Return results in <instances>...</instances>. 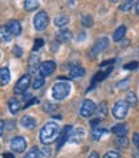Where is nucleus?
Instances as JSON below:
<instances>
[{
  "label": "nucleus",
  "mask_w": 139,
  "mask_h": 158,
  "mask_svg": "<svg viewBox=\"0 0 139 158\" xmlns=\"http://www.w3.org/2000/svg\"><path fill=\"white\" fill-rule=\"evenodd\" d=\"M61 135V127L56 122H48L40 130V141L43 144H52Z\"/></svg>",
  "instance_id": "1"
},
{
  "label": "nucleus",
  "mask_w": 139,
  "mask_h": 158,
  "mask_svg": "<svg viewBox=\"0 0 139 158\" xmlns=\"http://www.w3.org/2000/svg\"><path fill=\"white\" fill-rule=\"evenodd\" d=\"M70 91H71V86H70L68 82H66V81L57 82V84H54L53 89H52V95L56 100H62L68 95Z\"/></svg>",
  "instance_id": "2"
},
{
  "label": "nucleus",
  "mask_w": 139,
  "mask_h": 158,
  "mask_svg": "<svg viewBox=\"0 0 139 158\" xmlns=\"http://www.w3.org/2000/svg\"><path fill=\"white\" fill-rule=\"evenodd\" d=\"M128 110H129L128 102L126 100H117L112 108V114L117 118V120H122V118H125V116L128 114Z\"/></svg>",
  "instance_id": "3"
},
{
  "label": "nucleus",
  "mask_w": 139,
  "mask_h": 158,
  "mask_svg": "<svg viewBox=\"0 0 139 158\" xmlns=\"http://www.w3.org/2000/svg\"><path fill=\"white\" fill-rule=\"evenodd\" d=\"M49 23V17H48V13L44 12V10H40L35 17H34V26L37 31H43L46 28Z\"/></svg>",
  "instance_id": "4"
},
{
  "label": "nucleus",
  "mask_w": 139,
  "mask_h": 158,
  "mask_svg": "<svg viewBox=\"0 0 139 158\" xmlns=\"http://www.w3.org/2000/svg\"><path fill=\"white\" fill-rule=\"evenodd\" d=\"M108 46V39L107 37H100L94 43V45L91 46V50H90V57L94 58L95 55L100 54Z\"/></svg>",
  "instance_id": "5"
},
{
  "label": "nucleus",
  "mask_w": 139,
  "mask_h": 158,
  "mask_svg": "<svg viewBox=\"0 0 139 158\" xmlns=\"http://www.w3.org/2000/svg\"><path fill=\"white\" fill-rule=\"evenodd\" d=\"M30 84H31V76L30 75H23L14 86V93L15 94H23L28 89Z\"/></svg>",
  "instance_id": "6"
},
{
  "label": "nucleus",
  "mask_w": 139,
  "mask_h": 158,
  "mask_svg": "<svg viewBox=\"0 0 139 158\" xmlns=\"http://www.w3.org/2000/svg\"><path fill=\"white\" fill-rule=\"evenodd\" d=\"M72 126L71 125H66L63 129H62L61 131V135L58 138V143H57V149L62 148V145H63L66 141H68V139L72 136Z\"/></svg>",
  "instance_id": "7"
},
{
  "label": "nucleus",
  "mask_w": 139,
  "mask_h": 158,
  "mask_svg": "<svg viewBox=\"0 0 139 158\" xmlns=\"http://www.w3.org/2000/svg\"><path fill=\"white\" fill-rule=\"evenodd\" d=\"M26 145H27L26 140H25V138H22V136H15L11 141V149L13 152H17V153L25 152Z\"/></svg>",
  "instance_id": "8"
},
{
  "label": "nucleus",
  "mask_w": 139,
  "mask_h": 158,
  "mask_svg": "<svg viewBox=\"0 0 139 158\" xmlns=\"http://www.w3.org/2000/svg\"><path fill=\"white\" fill-rule=\"evenodd\" d=\"M95 109H97V107L94 104V102L90 100V99H86L82 103L81 108H80V114L82 117H89V116H91L93 113L95 112Z\"/></svg>",
  "instance_id": "9"
},
{
  "label": "nucleus",
  "mask_w": 139,
  "mask_h": 158,
  "mask_svg": "<svg viewBox=\"0 0 139 158\" xmlns=\"http://www.w3.org/2000/svg\"><path fill=\"white\" fill-rule=\"evenodd\" d=\"M56 67H57V64L53 60L43 62L41 64H40V68H39V73H40V76H43V77L49 76V75H52L54 72Z\"/></svg>",
  "instance_id": "10"
},
{
  "label": "nucleus",
  "mask_w": 139,
  "mask_h": 158,
  "mask_svg": "<svg viewBox=\"0 0 139 158\" xmlns=\"http://www.w3.org/2000/svg\"><path fill=\"white\" fill-rule=\"evenodd\" d=\"M5 27L8 28V31L12 34V36H18L21 32H22V25L19 21H15V19H12V21H8Z\"/></svg>",
  "instance_id": "11"
},
{
  "label": "nucleus",
  "mask_w": 139,
  "mask_h": 158,
  "mask_svg": "<svg viewBox=\"0 0 139 158\" xmlns=\"http://www.w3.org/2000/svg\"><path fill=\"white\" fill-rule=\"evenodd\" d=\"M56 37H57V41H61V43H67L72 39V32L67 28H61L57 31L56 34Z\"/></svg>",
  "instance_id": "12"
},
{
  "label": "nucleus",
  "mask_w": 139,
  "mask_h": 158,
  "mask_svg": "<svg viewBox=\"0 0 139 158\" xmlns=\"http://www.w3.org/2000/svg\"><path fill=\"white\" fill-rule=\"evenodd\" d=\"M21 125L23 126L25 129H27V130H31V129H34L35 126H36V120L32 117V116H23L22 118H21Z\"/></svg>",
  "instance_id": "13"
},
{
  "label": "nucleus",
  "mask_w": 139,
  "mask_h": 158,
  "mask_svg": "<svg viewBox=\"0 0 139 158\" xmlns=\"http://www.w3.org/2000/svg\"><path fill=\"white\" fill-rule=\"evenodd\" d=\"M39 55L32 54L28 59V69H30V73H34L37 71V68H40V64H39Z\"/></svg>",
  "instance_id": "14"
},
{
  "label": "nucleus",
  "mask_w": 139,
  "mask_h": 158,
  "mask_svg": "<svg viewBox=\"0 0 139 158\" xmlns=\"http://www.w3.org/2000/svg\"><path fill=\"white\" fill-rule=\"evenodd\" d=\"M128 125L125 123H119V125H115L111 129V131L115 134V135H117V136H125L126 135V132H128Z\"/></svg>",
  "instance_id": "15"
},
{
  "label": "nucleus",
  "mask_w": 139,
  "mask_h": 158,
  "mask_svg": "<svg viewBox=\"0 0 139 158\" xmlns=\"http://www.w3.org/2000/svg\"><path fill=\"white\" fill-rule=\"evenodd\" d=\"M0 80H2V86H5L11 82V72L8 67H3L0 69Z\"/></svg>",
  "instance_id": "16"
},
{
  "label": "nucleus",
  "mask_w": 139,
  "mask_h": 158,
  "mask_svg": "<svg viewBox=\"0 0 139 158\" xmlns=\"http://www.w3.org/2000/svg\"><path fill=\"white\" fill-rule=\"evenodd\" d=\"M8 107H9V110L15 114L17 112H19V109H21V102L18 99H15V98H11L9 100H8Z\"/></svg>",
  "instance_id": "17"
},
{
  "label": "nucleus",
  "mask_w": 139,
  "mask_h": 158,
  "mask_svg": "<svg viewBox=\"0 0 139 158\" xmlns=\"http://www.w3.org/2000/svg\"><path fill=\"white\" fill-rule=\"evenodd\" d=\"M70 73L71 77H82L85 75V69L79 64H72L70 67Z\"/></svg>",
  "instance_id": "18"
},
{
  "label": "nucleus",
  "mask_w": 139,
  "mask_h": 158,
  "mask_svg": "<svg viewBox=\"0 0 139 158\" xmlns=\"http://www.w3.org/2000/svg\"><path fill=\"white\" fill-rule=\"evenodd\" d=\"M85 136V130L82 127L80 129H76L74 132H72V136H71V140L74 141V143H80V141L84 139Z\"/></svg>",
  "instance_id": "19"
},
{
  "label": "nucleus",
  "mask_w": 139,
  "mask_h": 158,
  "mask_svg": "<svg viewBox=\"0 0 139 158\" xmlns=\"http://www.w3.org/2000/svg\"><path fill=\"white\" fill-rule=\"evenodd\" d=\"M125 34H126V27H125V26H120V27L113 32V41H116V43L120 41L121 39L125 36Z\"/></svg>",
  "instance_id": "20"
},
{
  "label": "nucleus",
  "mask_w": 139,
  "mask_h": 158,
  "mask_svg": "<svg viewBox=\"0 0 139 158\" xmlns=\"http://www.w3.org/2000/svg\"><path fill=\"white\" fill-rule=\"evenodd\" d=\"M108 131L106 129H100V127H94V130L91 131V136L94 140H99L103 135H106Z\"/></svg>",
  "instance_id": "21"
},
{
  "label": "nucleus",
  "mask_w": 139,
  "mask_h": 158,
  "mask_svg": "<svg viewBox=\"0 0 139 158\" xmlns=\"http://www.w3.org/2000/svg\"><path fill=\"white\" fill-rule=\"evenodd\" d=\"M37 8H39V2H36V0H27V2H25V9L27 12H32L37 9Z\"/></svg>",
  "instance_id": "22"
},
{
  "label": "nucleus",
  "mask_w": 139,
  "mask_h": 158,
  "mask_svg": "<svg viewBox=\"0 0 139 158\" xmlns=\"http://www.w3.org/2000/svg\"><path fill=\"white\" fill-rule=\"evenodd\" d=\"M68 21H70V18L67 15H58V17L54 19V23H56V26H58V27H63L68 23Z\"/></svg>",
  "instance_id": "23"
},
{
  "label": "nucleus",
  "mask_w": 139,
  "mask_h": 158,
  "mask_svg": "<svg viewBox=\"0 0 139 158\" xmlns=\"http://www.w3.org/2000/svg\"><path fill=\"white\" fill-rule=\"evenodd\" d=\"M0 31H2V39H3V41L4 43H9L12 40V34L8 31V28L5 26H3Z\"/></svg>",
  "instance_id": "24"
},
{
  "label": "nucleus",
  "mask_w": 139,
  "mask_h": 158,
  "mask_svg": "<svg viewBox=\"0 0 139 158\" xmlns=\"http://www.w3.org/2000/svg\"><path fill=\"white\" fill-rule=\"evenodd\" d=\"M116 145L119 148H126L129 145V140L126 136H117L116 139Z\"/></svg>",
  "instance_id": "25"
},
{
  "label": "nucleus",
  "mask_w": 139,
  "mask_h": 158,
  "mask_svg": "<svg viewBox=\"0 0 139 158\" xmlns=\"http://www.w3.org/2000/svg\"><path fill=\"white\" fill-rule=\"evenodd\" d=\"M39 152H40V149L37 147H32L23 158H39Z\"/></svg>",
  "instance_id": "26"
},
{
  "label": "nucleus",
  "mask_w": 139,
  "mask_h": 158,
  "mask_svg": "<svg viewBox=\"0 0 139 158\" xmlns=\"http://www.w3.org/2000/svg\"><path fill=\"white\" fill-rule=\"evenodd\" d=\"M107 104L106 103H100L99 106H98V108H97V113H98V116H99V118L100 117H106L107 116Z\"/></svg>",
  "instance_id": "27"
},
{
  "label": "nucleus",
  "mask_w": 139,
  "mask_h": 158,
  "mask_svg": "<svg viewBox=\"0 0 139 158\" xmlns=\"http://www.w3.org/2000/svg\"><path fill=\"white\" fill-rule=\"evenodd\" d=\"M125 100L128 102L129 106H135L137 104V97H135V94L131 93V91H128L126 93V99Z\"/></svg>",
  "instance_id": "28"
},
{
  "label": "nucleus",
  "mask_w": 139,
  "mask_h": 158,
  "mask_svg": "<svg viewBox=\"0 0 139 158\" xmlns=\"http://www.w3.org/2000/svg\"><path fill=\"white\" fill-rule=\"evenodd\" d=\"M50 154H52V151L49 147H44L40 149L39 152V158H50Z\"/></svg>",
  "instance_id": "29"
},
{
  "label": "nucleus",
  "mask_w": 139,
  "mask_h": 158,
  "mask_svg": "<svg viewBox=\"0 0 139 158\" xmlns=\"http://www.w3.org/2000/svg\"><path fill=\"white\" fill-rule=\"evenodd\" d=\"M134 5V2H131V0H128V2H124L120 4V10L122 12H129L131 8Z\"/></svg>",
  "instance_id": "30"
},
{
  "label": "nucleus",
  "mask_w": 139,
  "mask_h": 158,
  "mask_svg": "<svg viewBox=\"0 0 139 158\" xmlns=\"http://www.w3.org/2000/svg\"><path fill=\"white\" fill-rule=\"evenodd\" d=\"M81 23H82L84 27H91V26H93V18H91V15H89V14L82 15Z\"/></svg>",
  "instance_id": "31"
},
{
  "label": "nucleus",
  "mask_w": 139,
  "mask_h": 158,
  "mask_svg": "<svg viewBox=\"0 0 139 158\" xmlns=\"http://www.w3.org/2000/svg\"><path fill=\"white\" fill-rule=\"evenodd\" d=\"M43 85H44V78H43V77H37L36 80L32 82V88H34L35 90H37V89H40Z\"/></svg>",
  "instance_id": "32"
},
{
  "label": "nucleus",
  "mask_w": 139,
  "mask_h": 158,
  "mask_svg": "<svg viewBox=\"0 0 139 158\" xmlns=\"http://www.w3.org/2000/svg\"><path fill=\"white\" fill-rule=\"evenodd\" d=\"M139 67V63L138 62H130V63H126L125 66H124V69H128V71H134Z\"/></svg>",
  "instance_id": "33"
},
{
  "label": "nucleus",
  "mask_w": 139,
  "mask_h": 158,
  "mask_svg": "<svg viewBox=\"0 0 139 158\" xmlns=\"http://www.w3.org/2000/svg\"><path fill=\"white\" fill-rule=\"evenodd\" d=\"M43 45H44V40L43 39H36L35 40V43H34V52H36V50H39L40 48H43Z\"/></svg>",
  "instance_id": "34"
},
{
  "label": "nucleus",
  "mask_w": 139,
  "mask_h": 158,
  "mask_svg": "<svg viewBox=\"0 0 139 158\" xmlns=\"http://www.w3.org/2000/svg\"><path fill=\"white\" fill-rule=\"evenodd\" d=\"M103 158H121V156L117 153V152H113V151H110V152H107Z\"/></svg>",
  "instance_id": "35"
},
{
  "label": "nucleus",
  "mask_w": 139,
  "mask_h": 158,
  "mask_svg": "<svg viewBox=\"0 0 139 158\" xmlns=\"http://www.w3.org/2000/svg\"><path fill=\"white\" fill-rule=\"evenodd\" d=\"M39 103H40V100H39L37 98H32V99H30V100L27 102V103L25 104V107H23V108H25V109H27L28 107H31L32 104H39Z\"/></svg>",
  "instance_id": "36"
},
{
  "label": "nucleus",
  "mask_w": 139,
  "mask_h": 158,
  "mask_svg": "<svg viewBox=\"0 0 139 158\" xmlns=\"http://www.w3.org/2000/svg\"><path fill=\"white\" fill-rule=\"evenodd\" d=\"M13 54L15 55V57H22V54H23V52H22V49L19 48V46L18 45H15L14 46V48H13Z\"/></svg>",
  "instance_id": "37"
},
{
  "label": "nucleus",
  "mask_w": 139,
  "mask_h": 158,
  "mask_svg": "<svg viewBox=\"0 0 139 158\" xmlns=\"http://www.w3.org/2000/svg\"><path fill=\"white\" fill-rule=\"evenodd\" d=\"M44 109H45V112H53V110H56L57 109V106H52L49 103H46L44 106Z\"/></svg>",
  "instance_id": "38"
},
{
  "label": "nucleus",
  "mask_w": 139,
  "mask_h": 158,
  "mask_svg": "<svg viewBox=\"0 0 139 158\" xmlns=\"http://www.w3.org/2000/svg\"><path fill=\"white\" fill-rule=\"evenodd\" d=\"M128 82H129V78H125V80H124L122 82H119L117 86H119V88H125V86L128 85Z\"/></svg>",
  "instance_id": "39"
},
{
  "label": "nucleus",
  "mask_w": 139,
  "mask_h": 158,
  "mask_svg": "<svg viewBox=\"0 0 139 158\" xmlns=\"http://www.w3.org/2000/svg\"><path fill=\"white\" fill-rule=\"evenodd\" d=\"M133 140H134V144L139 148V135L138 134H134V138H133Z\"/></svg>",
  "instance_id": "40"
},
{
  "label": "nucleus",
  "mask_w": 139,
  "mask_h": 158,
  "mask_svg": "<svg viewBox=\"0 0 139 158\" xmlns=\"http://www.w3.org/2000/svg\"><path fill=\"white\" fill-rule=\"evenodd\" d=\"M0 130H2V131H0L2 134L5 131V121H4V120H2V121H0Z\"/></svg>",
  "instance_id": "41"
},
{
  "label": "nucleus",
  "mask_w": 139,
  "mask_h": 158,
  "mask_svg": "<svg viewBox=\"0 0 139 158\" xmlns=\"http://www.w3.org/2000/svg\"><path fill=\"white\" fill-rule=\"evenodd\" d=\"M99 123H100V118H95V120L91 121V126H93V127H95V126L99 125Z\"/></svg>",
  "instance_id": "42"
},
{
  "label": "nucleus",
  "mask_w": 139,
  "mask_h": 158,
  "mask_svg": "<svg viewBox=\"0 0 139 158\" xmlns=\"http://www.w3.org/2000/svg\"><path fill=\"white\" fill-rule=\"evenodd\" d=\"M115 62V59H110V60H106V62H102V64H100V66H107V64H112V63Z\"/></svg>",
  "instance_id": "43"
},
{
  "label": "nucleus",
  "mask_w": 139,
  "mask_h": 158,
  "mask_svg": "<svg viewBox=\"0 0 139 158\" xmlns=\"http://www.w3.org/2000/svg\"><path fill=\"white\" fill-rule=\"evenodd\" d=\"M89 158H99V154L97 152H91L90 156H89Z\"/></svg>",
  "instance_id": "44"
},
{
  "label": "nucleus",
  "mask_w": 139,
  "mask_h": 158,
  "mask_svg": "<svg viewBox=\"0 0 139 158\" xmlns=\"http://www.w3.org/2000/svg\"><path fill=\"white\" fill-rule=\"evenodd\" d=\"M8 123H9V125L6 126V130H11V129H13V126H14V122H13V121H8Z\"/></svg>",
  "instance_id": "45"
},
{
  "label": "nucleus",
  "mask_w": 139,
  "mask_h": 158,
  "mask_svg": "<svg viewBox=\"0 0 139 158\" xmlns=\"http://www.w3.org/2000/svg\"><path fill=\"white\" fill-rule=\"evenodd\" d=\"M3 158H14V156L12 153H4L3 154Z\"/></svg>",
  "instance_id": "46"
},
{
  "label": "nucleus",
  "mask_w": 139,
  "mask_h": 158,
  "mask_svg": "<svg viewBox=\"0 0 139 158\" xmlns=\"http://www.w3.org/2000/svg\"><path fill=\"white\" fill-rule=\"evenodd\" d=\"M134 8H135V12L139 14V2H137V3H135V6H134Z\"/></svg>",
  "instance_id": "47"
},
{
  "label": "nucleus",
  "mask_w": 139,
  "mask_h": 158,
  "mask_svg": "<svg viewBox=\"0 0 139 158\" xmlns=\"http://www.w3.org/2000/svg\"><path fill=\"white\" fill-rule=\"evenodd\" d=\"M23 98H25L26 103H27V99H28V98H31V95H30V94H23ZM31 99H32V98H31Z\"/></svg>",
  "instance_id": "48"
},
{
  "label": "nucleus",
  "mask_w": 139,
  "mask_h": 158,
  "mask_svg": "<svg viewBox=\"0 0 139 158\" xmlns=\"http://www.w3.org/2000/svg\"><path fill=\"white\" fill-rule=\"evenodd\" d=\"M57 80H68V78H66V77H57Z\"/></svg>",
  "instance_id": "49"
}]
</instances>
